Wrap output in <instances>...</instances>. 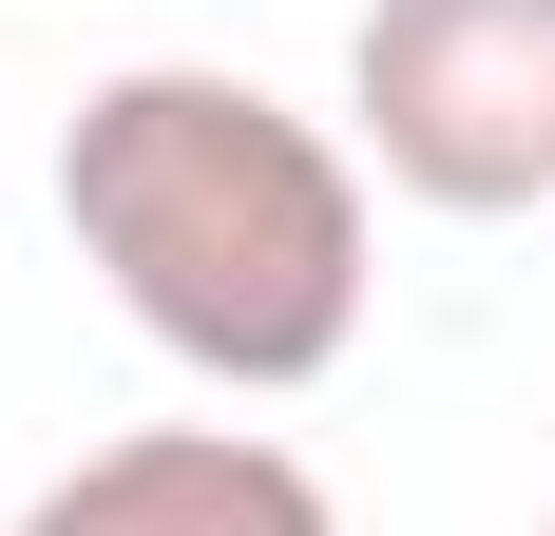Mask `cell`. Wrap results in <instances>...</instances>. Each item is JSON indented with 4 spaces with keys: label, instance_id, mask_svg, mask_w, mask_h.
Wrapping results in <instances>:
<instances>
[{
    "label": "cell",
    "instance_id": "cell-1",
    "mask_svg": "<svg viewBox=\"0 0 555 536\" xmlns=\"http://www.w3.org/2000/svg\"><path fill=\"white\" fill-rule=\"evenodd\" d=\"M57 230L230 403H287L364 345V173L269 77H211V58L96 77L77 135H57Z\"/></svg>",
    "mask_w": 555,
    "mask_h": 536
},
{
    "label": "cell",
    "instance_id": "cell-2",
    "mask_svg": "<svg viewBox=\"0 0 555 536\" xmlns=\"http://www.w3.org/2000/svg\"><path fill=\"white\" fill-rule=\"evenodd\" d=\"M345 115L422 212H537L555 192V0H364Z\"/></svg>",
    "mask_w": 555,
    "mask_h": 536
},
{
    "label": "cell",
    "instance_id": "cell-3",
    "mask_svg": "<svg viewBox=\"0 0 555 536\" xmlns=\"http://www.w3.org/2000/svg\"><path fill=\"white\" fill-rule=\"evenodd\" d=\"M20 536H345L326 480L249 422H154V441H96L77 480L20 498Z\"/></svg>",
    "mask_w": 555,
    "mask_h": 536
},
{
    "label": "cell",
    "instance_id": "cell-4",
    "mask_svg": "<svg viewBox=\"0 0 555 536\" xmlns=\"http://www.w3.org/2000/svg\"><path fill=\"white\" fill-rule=\"evenodd\" d=\"M537 536H555V518H537Z\"/></svg>",
    "mask_w": 555,
    "mask_h": 536
}]
</instances>
